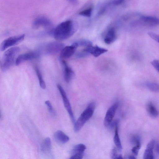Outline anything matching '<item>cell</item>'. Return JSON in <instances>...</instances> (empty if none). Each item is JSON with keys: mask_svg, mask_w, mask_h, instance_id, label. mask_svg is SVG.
Listing matches in <instances>:
<instances>
[{"mask_svg": "<svg viewBox=\"0 0 159 159\" xmlns=\"http://www.w3.org/2000/svg\"><path fill=\"white\" fill-rule=\"evenodd\" d=\"M78 25L75 21L67 20L60 23L53 30V35L57 41L66 39L72 36L77 31Z\"/></svg>", "mask_w": 159, "mask_h": 159, "instance_id": "obj_1", "label": "cell"}, {"mask_svg": "<svg viewBox=\"0 0 159 159\" xmlns=\"http://www.w3.org/2000/svg\"><path fill=\"white\" fill-rule=\"evenodd\" d=\"M20 50L19 47H14L8 49L4 52L1 62V68L3 71L8 70L15 63V58Z\"/></svg>", "mask_w": 159, "mask_h": 159, "instance_id": "obj_2", "label": "cell"}, {"mask_svg": "<svg viewBox=\"0 0 159 159\" xmlns=\"http://www.w3.org/2000/svg\"><path fill=\"white\" fill-rule=\"evenodd\" d=\"M95 107L94 102L89 103L85 109L81 114L74 123V129L75 132L79 131L85 123L92 117Z\"/></svg>", "mask_w": 159, "mask_h": 159, "instance_id": "obj_3", "label": "cell"}, {"mask_svg": "<svg viewBox=\"0 0 159 159\" xmlns=\"http://www.w3.org/2000/svg\"><path fill=\"white\" fill-rule=\"evenodd\" d=\"M64 44L58 41L48 43L40 45L38 52L46 55H54L61 52L65 47Z\"/></svg>", "mask_w": 159, "mask_h": 159, "instance_id": "obj_4", "label": "cell"}, {"mask_svg": "<svg viewBox=\"0 0 159 159\" xmlns=\"http://www.w3.org/2000/svg\"><path fill=\"white\" fill-rule=\"evenodd\" d=\"M25 34H22L10 37L3 41L0 46V50L3 51L8 48L16 45L22 41Z\"/></svg>", "mask_w": 159, "mask_h": 159, "instance_id": "obj_5", "label": "cell"}, {"mask_svg": "<svg viewBox=\"0 0 159 159\" xmlns=\"http://www.w3.org/2000/svg\"><path fill=\"white\" fill-rule=\"evenodd\" d=\"M57 87L62 96L64 107L67 111L72 122L73 123H75V122L73 113L70 104L67 97L66 93L60 84H57Z\"/></svg>", "mask_w": 159, "mask_h": 159, "instance_id": "obj_6", "label": "cell"}, {"mask_svg": "<svg viewBox=\"0 0 159 159\" xmlns=\"http://www.w3.org/2000/svg\"><path fill=\"white\" fill-rule=\"evenodd\" d=\"M52 24L51 21L45 17H40L37 18L34 22L33 27L34 29H38L40 27L49 30H52Z\"/></svg>", "mask_w": 159, "mask_h": 159, "instance_id": "obj_7", "label": "cell"}, {"mask_svg": "<svg viewBox=\"0 0 159 159\" xmlns=\"http://www.w3.org/2000/svg\"><path fill=\"white\" fill-rule=\"evenodd\" d=\"M40 54L38 52H30L20 54L16 58V65L18 66L25 61L37 58Z\"/></svg>", "mask_w": 159, "mask_h": 159, "instance_id": "obj_8", "label": "cell"}, {"mask_svg": "<svg viewBox=\"0 0 159 159\" xmlns=\"http://www.w3.org/2000/svg\"><path fill=\"white\" fill-rule=\"evenodd\" d=\"M118 102H116L108 109L104 120V124L105 127H107L110 125L118 107Z\"/></svg>", "mask_w": 159, "mask_h": 159, "instance_id": "obj_9", "label": "cell"}, {"mask_svg": "<svg viewBox=\"0 0 159 159\" xmlns=\"http://www.w3.org/2000/svg\"><path fill=\"white\" fill-rule=\"evenodd\" d=\"M78 47V45L76 42L70 45L64 47L61 52L60 58L63 60L70 58L75 53Z\"/></svg>", "mask_w": 159, "mask_h": 159, "instance_id": "obj_10", "label": "cell"}, {"mask_svg": "<svg viewBox=\"0 0 159 159\" xmlns=\"http://www.w3.org/2000/svg\"><path fill=\"white\" fill-rule=\"evenodd\" d=\"M83 50L92 54L95 57H99L108 51L105 48L97 45L93 46L92 45L86 47Z\"/></svg>", "mask_w": 159, "mask_h": 159, "instance_id": "obj_11", "label": "cell"}, {"mask_svg": "<svg viewBox=\"0 0 159 159\" xmlns=\"http://www.w3.org/2000/svg\"><path fill=\"white\" fill-rule=\"evenodd\" d=\"M64 67V76L66 83H69L72 80L74 75V72L72 68L64 60L61 61Z\"/></svg>", "mask_w": 159, "mask_h": 159, "instance_id": "obj_12", "label": "cell"}, {"mask_svg": "<svg viewBox=\"0 0 159 159\" xmlns=\"http://www.w3.org/2000/svg\"><path fill=\"white\" fill-rule=\"evenodd\" d=\"M140 19L143 24L148 26H155L159 25V19L155 17L141 16Z\"/></svg>", "mask_w": 159, "mask_h": 159, "instance_id": "obj_13", "label": "cell"}, {"mask_svg": "<svg viewBox=\"0 0 159 159\" xmlns=\"http://www.w3.org/2000/svg\"><path fill=\"white\" fill-rule=\"evenodd\" d=\"M117 35L116 30L114 28L108 30L106 34L104 41L106 44H109L112 43L116 40Z\"/></svg>", "mask_w": 159, "mask_h": 159, "instance_id": "obj_14", "label": "cell"}, {"mask_svg": "<svg viewBox=\"0 0 159 159\" xmlns=\"http://www.w3.org/2000/svg\"><path fill=\"white\" fill-rule=\"evenodd\" d=\"M155 140H151L148 143L144 153L143 157L144 159H154L153 150L155 146Z\"/></svg>", "mask_w": 159, "mask_h": 159, "instance_id": "obj_15", "label": "cell"}, {"mask_svg": "<svg viewBox=\"0 0 159 159\" xmlns=\"http://www.w3.org/2000/svg\"><path fill=\"white\" fill-rule=\"evenodd\" d=\"M54 136L57 142L62 143H66L69 140V137L61 130L56 131L55 133Z\"/></svg>", "mask_w": 159, "mask_h": 159, "instance_id": "obj_16", "label": "cell"}, {"mask_svg": "<svg viewBox=\"0 0 159 159\" xmlns=\"http://www.w3.org/2000/svg\"><path fill=\"white\" fill-rule=\"evenodd\" d=\"M42 151L45 153H49L51 150V141L50 139L47 137L45 139L41 146Z\"/></svg>", "mask_w": 159, "mask_h": 159, "instance_id": "obj_17", "label": "cell"}, {"mask_svg": "<svg viewBox=\"0 0 159 159\" xmlns=\"http://www.w3.org/2000/svg\"><path fill=\"white\" fill-rule=\"evenodd\" d=\"M114 141L117 149L119 151H121L122 148L118 134V125L115 126Z\"/></svg>", "mask_w": 159, "mask_h": 159, "instance_id": "obj_18", "label": "cell"}, {"mask_svg": "<svg viewBox=\"0 0 159 159\" xmlns=\"http://www.w3.org/2000/svg\"><path fill=\"white\" fill-rule=\"evenodd\" d=\"M147 110L149 114L152 117H156L159 115L158 110L152 102H149L148 104Z\"/></svg>", "mask_w": 159, "mask_h": 159, "instance_id": "obj_19", "label": "cell"}, {"mask_svg": "<svg viewBox=\"0 0 159 159\" xmlns=\"http://www.w3.org/2000/svg\"><path fill=\"white\" fill-rule=\"evenodd\" d=\"M34 69L39 80L40 86L42 89H45L46 87V85L43 78L41 72L38 66H35Z\"/></svg>", "mask_w": 159, "mask_h": 159, "instance_id": "obj_20", "label": "cell"}, {"mask_svg": "<svg viewBox=\"0 0 159 159\" xmlns=\"http://www.w3.org/2000/svg\"><path fill=\"white\" fill-rule=\"evenodd\" d=\"M86 149V146L83 144L76 145L74 146L72 150V155L76 153H84Z\"/></svg>", "mask_w": 159, "mask_h": 159, "instance_id": "obj_21", "label": "cell"}, {"mask_svg": "<svg viewBox=\"0 0 159 159\" xmlns=\"http://www.w3.org/2000/svg\"><path fill=\"white\" fill-rule=\"evenodd\" d=\"M147 87L150 90L159 93V84L151 82H147L146 83Z\"/></svg>", "mask_w": 159, "mask_h": 159, "instance_id": "obj_22", "label": "cell"}, {"mask_svg": "<svg viewBox=\"0 0 159 159\" xmlns=\"http://www.w3.org/2000/svg\"><path fill=\"white\" fill-rule=\"evenodd\" d=\"M79 46H84L86 47L92 45V42L88 40L83 39L75 42Z\"/></svg>", "mask_w": 159, "mask_h": 159, "instance_id": "obj_23", "label": "cell"}, {"mask_svg": "<svg viewBox=\"0 0 159 159\" xmlns=\"http://www.w3.org/2000/svg\"><path fill=\"white\" fill-rule=\"evenodd\" d=\"M92 11V9L89 8L80 12L79 14L85 17H90L91 16Z\"/></svg>", "mask_w": 159, "mask_h": 159, "instance_id": "obj_24", "label": "cell"}, {"mask_svg": "<svg viewBox=\"0 0 159 159\" xmlns=\"http://www.w3.org/2000/svg\"><path fill=\"white\" fill-rule=\"evenodd\" d=\"M132 142L135 144V146H141V142L140 137L137 135H134L132 138Z\"/></svg>", "mask_w": 159, "mask_h": 159, "instance_id": "obj_25", "label": "cell"}, {"mask_svg": "<svg viewBox=\"0 0 159 159\" xmlns=\"http://www.w3.org/2000/svg\"><path fill=\"white\" fill-rule=\"evenodd\" d=\"M148 34L151 38L159 43V35L151 31L148 32Z\"/></svg>", "mask_w": 159, "mask_h": 159, "instance_id": "obj_26", "label": "cell"}, {"mask_svg": "<svg viewBox=\"0 0 159 159\" xmlns=\"http://www.w3.org/2000/svg\"><path fill=\"white\" fill-rule=\"evenodd\" d=\"M45 103L48 107L49 112L52 115L55 116L56 113L54 111L50 102L48 100L45 102Z\"/></svg>", "mask_w": 159, "mask_h": 159, "instance_id": "obj_27", "label": "cell"}, {"mask_svg": "<svg viewBox=\"0 0 159 159\" xmlns=\"http://www.w3.org/2000/svg\"><path fill=\"white\" fill-rule=\"evenodd\" d=\"M89 55V53L83 50L81 52L76 53L75 56L77 58H80L86 57Z\"/></svg>", "mask_w": 159, "mask_h": 159, "instance_id": "obj_28", "label": "cell"}, {"mask_svg": "<svg viewBox=\"0 0 159 159\" xmlns=\"http://www.w3.org/2000/svg\"><path fill=\"white\" fill-rule=\"evenodd\" d=\"M151 63L153 67L159 72V61L157 60H154L151 61Z\"/></svg>", "mask_w": 159, "mask_h": 159, "instance_id": "obj_29", "label": "cell"}, {"mask_svg": "<svg viewBox=\"0 0 159 159\" xmlns=\"http://www.w3.org/2000/svg\"><path fill=\"white\" fill-rule=\"evenodd\" d=\"M119 155H118L117 151L116 148H114L111 151V156L112 158L117 159Z\"/></svg>", "mask_w": 159, "mask_h": 159, "instance_id": "obj_30", "label": "cell"}, {"mask_svg": "<svg viewBox=\"0 0 159 159\" xmlns=\"http://www.w3.org/2000/svg\"><path fill=\"white\" fill-rule=\"evenodd\" d=\"M84 153H76L72 155L70 159H81L83 156Z\"/></svg>", "mask_w": 159, "mask_h": 159, "instance_id": "obj_31", "label": "cell"}, {"mask_svg": "<svg viewBox=\"0 0 159 159\" xmlns=\"http://www.w3.org/2000/svg\"><path fill=\"white\" fill-rule=\"evenodd\" d=\"M140 147L141 146H135L132 149V152L135 156H136L138 155Z\"/></svg>", "mask_w": 159, "mask_h": 159, "instance_id": "obj_32", "label": "cell"}, {"mask_svg": "<svg viewBox=\"0 0 159 159\" xmlns=\"http://www.w3.org/2000/svg\"><path fill=\"white\" fill-rule=\"evenodd\" d=\"M124 0H113L111 4L114 5H118L124 2Z\"/></svg>", "mask_w": 159, "mask_h": 159, "instance_id": "obj_33", "label": "cell"}, {"mask_svg": "<svg viewBox=\"0 0 159 159\" xmlns=\"http://www.w3.org/2000/svg\"><path fill=\"white\" fill-rule=\"evenodd\" d=\"M155 150L157 153L159 154V143H157L155 145Z\"/></svg>", "mask_w": 159, "mask_h": 159, "instance_id": "obj_34", "label": "cell"}, {"mask_svg": "<svg viewBox=\"0 0 159 159\" xmlns=\"http://www.w3.org/2000/svg\"><path fill=\"white\" fill-rule=\"evenodd\" d=\"M70 2L76 4L78 3V0H67Z\"/></svg>", "mask_w": 159, "mask_h": 159, "instance_id": "obj_35", "label": "cell"}, {"mask_svg": "<svg viewBox=\"0 0 159 159\" xmlns=\"http://www.w3.org/2000/svg\"><path fill=\"white\" fill-rule=\"evenodd\" d=\"M129 159H135V157L134 156H132V155H130L129 156Z\"/></svg>", "mask_w": 159, "mask_h": 159, "instance_id": "obj_36", "label": "cell"}]
</instances>
